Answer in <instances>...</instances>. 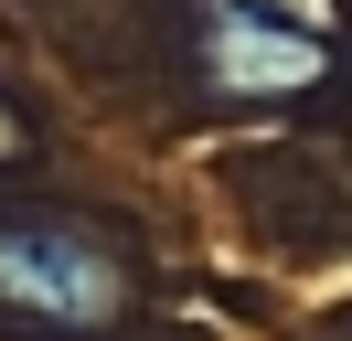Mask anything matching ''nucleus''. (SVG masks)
<instances>
[{
  "instance_id": "1",
  "label": "nucleus",
  "mask_w": 352,
  "mask_h": 341,
  "mask_svg": "<svg viewBox=\"0 0 352 341\" xmlns=\"http://www.w3.org/2000/svg\"><path fill=\"white\" fill-rule=\"evenodd\" d=\"M0 309L43 320V331H96L129 309V277L65 224H0Z\"/></svg>"
},
{
  "instance_id": "2",
  "label": "nucleus",
  "mask_w": 352,
  "mask_h": 341,
  "mask_svg": "<svg viewBox=\"0 0 352 341\" xmlns=\"http://www.w3.org/2000/svg\"><path fill=\"white\" fill-rule=\"evenodd\" d=\"M320 64H331V43H320V21H288V11H267V0H214L203 11V85L214 96H299V85H320Z\"/></svg>"
},
{
  "instance_id": "3",
  "label": "nucleus",
  "mask_w": 352,
  "mask_h": 341,
  "mask_svg": "<svg viewBox=\"0 0 352 341\" xmlns=\"http://www.w3.org/2000/svg\"><path fill=\"white\" fill-rule=\"evenodd\" d=\"M11 149H22V128H11V107H0V160H11Z\"/></svg>"
}]
</instances>
